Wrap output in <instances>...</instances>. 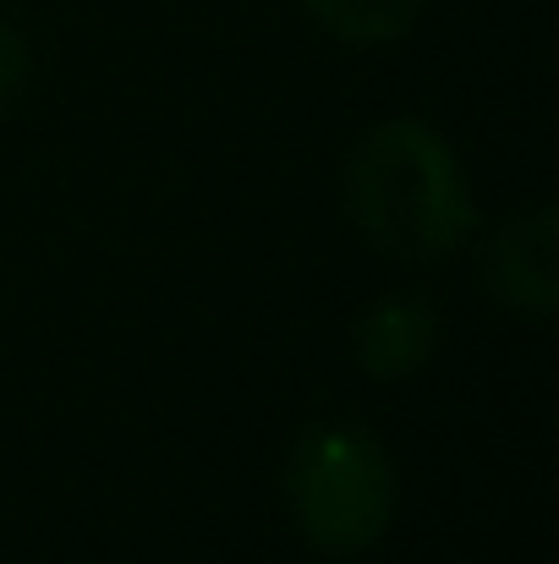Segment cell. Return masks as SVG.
<instances>
[{"instance_id":"cell-4","label":"cell","mask_w":559,"mask_h":564,"mask_svg":"<svg viewBox=\"0 0 559 564\" xmlns=\"http://www.w3.org/2000/svg\"><path fill=\"white\" fill-rule=\"evenodd\" d=\"M433 340H439V318H433L428 302H411V296L373 302L357 318V362L373 378L417 373L433 357Z\"/></svg>"},{"instance_id":"cell-1","label":"cell","mask_w":559,"mask_h":564,"mask_svg":"<svg viewBox=\"0 0 559 564\" xmlns=\"http://www.w3.org/2000/svg\"><path fill=\"white\" fill-rule=\"evenodd\" d=\"M346 208L378 252L444 258L472 230V192L455 154L422 121H384L352 149Z\"/></svg>"},{"instance_id":"cell-2","label":"cell","mask_w":559,"mask_h":564,"mask_svg":"<svg viewBox=\"0 0 559 564\" xmlns=\"http://www.w3.org/2000/svg\"><path fill=\"white\" fill-rule=\"evenodd\" d=\"M291 510L313 549L363 554L384 538L395 510L389 449L363 427H319L291 455Z\"/></svg>"},{"instance_id":"cell-5","label":"cell","mask_w":559,"mask_h":564,"mask_svg":"<svg viewBox=\"0 0 559 564\" xmlns=\"http://www.w3.org/2000/svg\"><path fill=\"white\" fill-rule=\"evenodd\" d=\"M330 33L341 39H357V44H384V39H400L422 0H302Z\"/></svg>"},{"instance_id":"cell-6","label":"cell","mask_w":559,"mask_h":564,"mask_svg":"<svg viewBox=\"0 0 559 564\" xmlns=\"http://www.w3.org/2000/svg\"><path fill=\"white\" fill-rule=\"evenodd\" d=\"M22 77H28V44H22V39L0 22V110L17 99Z\"/></svg>"},{"instance_id":"cell-3","label":"cell","mask_w":559,"mask_h":564,"mask_svg":"<svg viewBox=\"0 0 559 564\" xmlns=\"http://www.w3.org/2000/svg\"><path fill=\"white\" fill-rule=\"evenodd\" d=\"M488 285L499 291V302L533 307V313H555V208H533L527 219H516L494 252H488Z\"/></svg>"}]
</instances>
